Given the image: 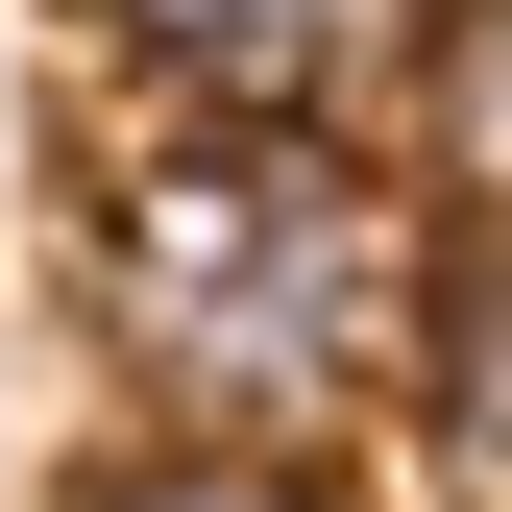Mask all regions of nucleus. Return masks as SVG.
Masks as SVG:
<instances>
[{"label":"nucleus","mask_w":512,"mask_h":512,"mask_svg":"<svg viewBox=\"0 0 512 512\" xmlns=\"http://www.w3.org/2000/svg\"><path fill=\"white\" fill-rule=\"evenodd\" d=\"M415 293L439 244L342 122H171L98 171V366L171 439H317L415 366Z\"/></svg>","instance_id":"1"},{"label":"nucleus","mask_w":512,"mask_h":512,"mask_svg":"<svg viewBox=\"0 0 512 512\" xmlns=\"http://www.w3.org/2000/svg\"><path fill=\"white\" fill-rule=\"evenodd\" d=\"M122 49H147L196 122H342L366 74H415V25L439 0H98Z\"/></svg>","instance_id":"2"},{"label":"nucleus","mask_w":512,"mask_h":512,"mask_svg":"<svg viewBox=\"0 0 512 512\" xmlns=\"http://www.w3.org/2000/svg\"><path fill=\"white\" fill-rule=\"evenodd\" d=\"M415 439L512 488V220H464V244H439V293H415Z\"/></svg>","instance_id":"3"},{"label":"nucleus","mask_w":512,"mask_h":512,"mask_svg":"<svg viewBox=\"0 0 512 512\" xmlns=\"http://www.w3.org/2000/svg\"><path fill=\"white\" fill-rule=\"evenodd\" d=\"M415 196L512 220V0H439L415 25Z\"/></svg>","instance_id":"4"},{"label":"nucleus","mask_w":512,"mask_h":512,"mask_svg":"<svg viewBox=\"0 0 512 512\" xmlns=\"http://www.w3.org/2000/svg\"><path fill=\"white\" fill-rule=\"evenodd\" d=\"M74 512H317V464L293 439H122Z\"/></svg>","instance_id":"5"}]
</instances>
